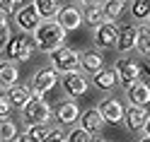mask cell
I'll return each mask as SVG.
<instances>
[{"instance_id":"obj_1","label":"cell","mask_w":150,"mask_h":142,"mask_svg":"<svg viewBox=\"0 0 150 142\" xmlns=\"http://www.w3.org/2000/svg\"><path fill=\"white\" fill-rule=\"evenodd\" d=\"M34 34V51H41V53H51L53 48H58V46L65 41V29L53 20H41L36 24V29L32 31Z\"/></svg>"},{"instance_id":"obj_2","label":"cell","mask_w":150,"mask_h":142,"mask_svg":"<svg viewBox=\"0 0 150 142\" xmlns=\"http://www.w3.org/2000/svg\"><path fill=\"white\" fill-rule=\"evenodd\" d=\"M49 58H51V63H53V70L61 72V75L80 68V53L73 51V48H68L65 43H61L58 48H53V51L49 53Z\"/></svg>"},{"instance_id":"obj_3","label":"cell","mask_w":150,"mask_h":142,"mask_svg":"<svg viewBox=\"0 0 150 142\" xmlns=\"http://www.w3.org/2000/svg\"><path fill=\"white\" fill-rule=\"evenodd\" d=\"M5 43H7L5 46L7 60H12V63H24V60H29L32 53H34V41L29 36H24V34H17Z\"/></svg>"},{"instance_id":"obj_4","label":"cell","mask_w":150,"mask_h":142,"mask_svg":"<svg viewBox=\"0 0 150 142\" xmlns=\"http://www.w3.org/2000/svg\"><path fill=\"white\" fill-rule=\"evenodd\" d=\"M22 113H24V123L27 125H39V123H49L53 111H51V106L41 97H32L29 104L22 108Z\"/></svg>"},{"instance_id":"obj_5","label":"cell","mask_w":150,"mask_h":142,"mask_svg":"<svg viewBox=\"0 0 150 142\" xmlns=\"http://www.w3.org/2000/svg\"><path fill=\"white\" fill-rule=\"evenodd\" d=\"M56 82H58L56 70L53 68H41L34 75V80H32V94L34 97H44V94H49L56 87Z\"/></svg>"},{"instance_id":"obj_6","label":"cell","mask_w":150,"mask_h":142,"mask_svg":"<svg viewBox=\"0 0 150 142\" xmlns=\"http://www.w3.org/2000/svg\"><path fill=\"white\" fill-rule=\"evenodd\" d=\"M116 80L124 84V87H131L133 82H138L140 77H143V70H140V65L136 60H116Z\"/></svg>"},{"instance_id":"obj_7","label":"cell","mask_w":150,"mask_h":142,"mask_svg":"<svg viewBox=\"0 0 150 142\" xmlns=\"http://www.w3.org/2000/svg\"><path fill=\"white\" fill-rule=\"evenodd\" d=\"M61 84H63L65 94H68V97H73V99H78V97H82V94L87 92V80H85V75H82L80 70L63 72Z\"/></svg>"},{"instance_id":"obj_8","label":"cell","mask_w":150,"mask_h":142,"mask_svg":"<svg viewBox=\"0 0 150 142\" xmlns=\"http://www.w3.org/2000/svg\"><path fill=\"white\" fill-rule=\"evenodd\" d=\"M99 116L104 123H121L124 120V104L119 99H104L99 104Z\"/></svg>"},{"instance_id":"obj_9","label":"cell","mask_w":150,"mask_h":142,"mask_svg":"<svg viewBox=\"0 0 150 142\" xmlns=\"http://www.w3.org/2000/svg\"><path fill=\"white\" fill-rule=\"evenodd\" d=\"M124 118L131 130H145L148 128V106H133L131 104L128 108H124Z\"/></svg>"},{"instance_id":"obj_10","label":"cell","mask_w":150,"mask_h":142,"mask_svg":"<svg viewBox=\"0 0 150 142\" xmlns=\"http://www.w3.org/2000/svg\"><path fill=\"white\" fill-rule=\"evenodd\" d=\"M116 36H119V29L114 22H102L97 24V31H95V43L99 48H111L116 43Z\"/></svg>"},{"instance_id":"obj_11","label":"cell","mask_w":150,"mask_h":142,"mask_svg":"<svg viewBox=\"0 0 150 142\" xmlns=\"http://www.w3.org/2000/svg\"><path fill=\"white\" fill-rule=\"evenodd\" d=\"M56 22L65 31H75L82 24V10H78V7H61L58 15H56Z\"/></svg>"},{"instance_id":"obj_12","label":"cell","mask_w":150,"mask_h":142,"mask_svg":"<svg viewBox=\"0 0 150 142\" xmlns=\"http://www.w3.org/2000/svg\"><path fill=\"white\" fill-rule=\"evenodd\" d=\"M41 22L39 12L34 10V5H24V7H17V27H20L22 31H34L36 24Z\"/></svg>"},{"instance_id":"obj_13","label":"cell","mask_w":150,"mask_h":142,"mask_svg":"<svg viewBox=\"0 0 150 142\" xmlns=\"http://www.w3.org/2000/svg\"><path fill=\"white\" fill-rule=\"evenodd\" d=\"M32 97H34L32 89L29 87H22V84H12V87H7V94H5V99L10 101V106L12 108H20V111L29 104Z\"/></svg>"},{"instance_id":"obj_14","label":"cell","mask_w":150,"mask_h":142,"mask_svg":"<svg viewBox=\"0 0 150 142\" xmlns=\"http://www.w3.org/2000/svg\"><path fill=\"white\" fill-rule=\"evenodd\" d=\"M78 123H80L82 130L90 132V135H97V132L102 130V125H104V120H102V116H99L97 108H87L85 113H80V116H78Z\"/></svg>"},{"instance_id":"obj_15","label":"cell","mask_w":150,"mask_h":142,"mask_svg":"<svg viewBox=\"0 0 150 142\" xmlns=\"http://www.w3.org/2000/svg\"><path fill=\"white\" fill-rule=\"evenodd\" d=\"M128 89V101L133 104V106H148V101H150V89H148V82L145 80H138L133 82Z\"/></svg>"},{"instance_id":"obj_16","label":"cell","mask_w":150,"mask_h":142,"mask_svg":"<svg viewBox=\"0 0 150 142\" xmlns=\"http://www.w3.org/2000/svg\"><path fill=\"white\" fill-rule=\"evenodd\" d=\"M78 116H80V108L75 101H61L58 108H56V118H58L61 125H73L78 123Z\"/></svg>"},{"instance_id":"obj_17","label":"cell","mask_w":150,"mask_h":142,"mask_svg":"<svg viewBox=\"0 0 150 142\" xmlns=\"http://www.w3.org/2000/svg\"><path fill=\"white\" fill-rule=\"evenodd\" d=\"M136 34H138V27H133V24L124 27V29L119 31V36H116L114 48H116L119 53H128L131 48H136Z\"/></svg>"},{"instance_id":"obj_18","label":"cell","mask_w":150,"mask_h":142,"mask_svg":"<svg viewBox=\"0 0 150 142\" xmlns=\"http://www.w3.org/2000/svg\"><path fill=\"white\" fill-rule=\"evenodd\" d=\"M102 68H104V58H102L99 51H85V53H80V68L78 70H85L87 75H95Z\"/></svg>"},{"instance_id":"obj_19","label":"cell","mask_w":150,"mask_h":142,"mask_svg":"<svg viewBox=\"0 0 150 142\" xmlns=\"http://www.w3.org/2000/svg\"><path fill=\"white\" fill-rule=\"evenodd\" d=\"M82 22H87L90 27H97L104 22V12H102V0H87L85 10H82Z\"/></svg>"},{"instance_id":"obj_20","label":"cell","mask_w":150,"mask_h":142,"mask_svg":"<svg viewBox=\"0 0 150 142\" xmlns=\"http://www.w3.org/2000/svg\"><path fill=\"white\" fill-rule=\"evenodd\" d=\"M17 80H20L17 65L12 60H3L0 63V87L7 89V87H12V84H17Z\"/></svg>"},{"instance_id":"obj_21","label":"cell","mask_w":150,"mask_h":142,"mask_svg":"<svg viewBox=\"0 0 150 142\" xmlns=\"http://www.w3.org/2000/svg\"><path fill=\"white\" fill-rule=\"evenodd\" d=\"M32 5H34V10L39 12L41 20H53V17L58 15V10H61L58 0H34Z\"/></svg>"},{"instance_id":"obj_22","label":"cell","mask_w":150,"mask_h":142,"mask_svg":"<svg viewBox=\"0 0 150 142\" xmlns=\"http://www.w3.org/2000/svg\"><path fill=\"white\" fill-rule=\"evenodd\" d=\"M116 82L119 80H116V72L114 70H104V68H102V70L95 72V87L97 89H111Z\"/></svg>"},{"instance_id":"obj_23","label":"cell","mask_w":150,"mask_h":142,"mask_svg":"<svg viewBox=\"0 0 150 142\" xmlns=\"http://www.w3.org/2000/svg\"><path fill=\"white\" fill-rule=\"evenodd\" d=\"M121 10H124V3H121V0H107V3H102L104 22H116L121 17Z\"/></svg>"},{"instance_id":"obj_24","label":"cell","mask_w":150,"mask_h":142,"mask_svg":"<svg viewBox=\"0 0 150 142\" xmlns=\"http://www.w3.org/2000/svg\"><path fill=\"white\" fill-rule=\"evenodd\" d=\"M136 48L140 55H145L148 58V53H150V29H148V22L143 27H138V34H136Z\"/></svg>"},{"instance_id":"obj_25","label":"cell","mask_w":150,"mask_h":142,"mask_svg":"<svg viewBox=\"0 0 150 142\" xmlns=\"http://www.w3.org/2000/svg\"><path fill=\"white\" fill-rule=\"evenodd\" d=\"M17 135V128H15V123L10 118H0V142H12Z\"/></svg>"},{"instance_id":"obj_26","label":"cell","mask_w":150,"mask_h":142,"mask_svg":"<svg viewBox=\"0 0 150 142\" xmlns=\"http://www.w3.org/2000/svg\"><path fill=\"white\" fill-rule=\"evenodd\" d=\"M136 20H148L150 15V0H133V7H131Z\"/></svg>"},{"instance_id":"obj_27","label":"cell","mask_w":150,"mask_h":142,"mask_svg":"<svg viewBox=\"0 0 150 142\" xmlns=\"http://www.w3.org/2000/svg\"><path fill=\"white\" fill-rule=\"evenodd\" d=\"M49 130V123H39V125H27V132L24 135L29 137L32 142H41V137H44V132Z\"/></svg>"},{"instance_id":"obj_28","label":"cell","mask_w":150,"mask_h":142,"mask_svg":"<svg viewBox=\"0 0 150 142\" xmlns=\"http://www.w3.org/2000/svg\"><path fill=\"white\" fill-rule=\"evenodd\" d=\"M41 142H68V135H65L61 128H49V130L44 132Z\"/></svg>"},{"instance_id":"obj_29","label":"cell","mask_w":150,"mask_h":142,"mask_svg":"<svg viewBox=\"0 0 150 142\" xmlns=\"http://www.w3.org/2000/svg\"><path fill=\"white\" fill-rule=\"evenodd\" d=\"M68 142H92V135H90L87 130H82V128L78 125V128H75L70 135H68Z\"/></svg>"},{"instance_id":"obj_30","label":"cell","mask_w":150,"mask_h":142,"mask_svg":"<svg viewBox=\"0 0 150 142\" xmlns=\"http://www.w3.org/2000/svg\"><path fill=\"white\" fill-rule=\"evenodd\" d=\"M22 5V0H0V10H3L5 15H12L17 12V7Z\"/></svg>"},{"instance_id":"obj_31","label":"cell","mask_w":150,"mask_h":142,"mask_svg":"<svg viewBox=\"0 0 150 142\" xmlns=\"http://www.w3.org/2000/svg\"><path fill=\"white\" fill-rule=\"evenodd\" d=\"M7 31H10V17L0 10V36H7Z\"/></svg>"},{"instance_id":"obj_32","label":"cell","mask_w":150,"mask_h":142,"mask_svg":"<svg viewBox=\"0 0 150 142\" xmlns=\"http://www.w3.org/2000/svg\"><path fill=\"white\" fill-rule=\"evenodd\" d=\"M10 111H12V106H10V101L5 99V94H0V118L10 116Z\"/></svg>"},{"instance_id":"obj_33","label":"cell","mask_w":150,"mask_h":142,"mask_svg":"<svg viewBox=\"0 0 150 142\" xmlns=\"http://www.w3.org/2000/svg\"><path fill=\"white\" fill-rule=\"evenodd\" d=\"M12 142H32L29 137H27V135H15V140Z\"/></svg>"},{"instance_id":"obj_34","label":"cell","mask_w":150,"mask_h":142,"mask_svg":"<svg viewBox=\"0 0 150 142\" xmlns=\"http://www.w3.org/2000/svg\"><path fill=\"white\" fill-rule=\"evenodd\" d=\"M138 142H150V140H148V128H145V132H143V137H140Z\"/></svg>"},{"instance_id":"obj_35","label":"cell","mask_w":150,"mask_h":142,"mask_svg":"<svg viewBox=\"0 0 150 142\" xmlns=\"http://www.w3.org/2000/svg\"><path fill=\"white\" fill-rule=\"evenodd\" d=\"M92 142H109V140H102V137H99V140H95V137H92Z\"/></svg>"},{"instance_id":"obj_36","label":"cell","mask_w":150,"mask_h":142,"mask_svg":"<svg viewBox=\"0 0 150 142\" xmlns=\"http://www.w3.org/2000/svg\"><path fill=\"white\" fill-rule=\"evenodd\" d=\"M80 3H87V0H80Z\"/></svg>"},{"instance_id":"obj_37","label":"cell","mask_w":150,"mask_h":142,"mask_svg":"<svg viewBox=\"0 0 150 142\" xmlns=\"http://www.w3.org/2000/svg\"><path fill=\"white\" fill-rule=\"evenodd\" d=\"M121 3H126V0H121Z\"/></svg>"}]
</instances>
